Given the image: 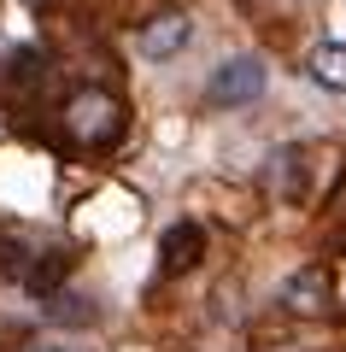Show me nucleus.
Wrapping results in <instances>:
<instances>
[{
	"label": "nucleus",
	"instance_id": "3",
	"mask_svg": "<svg viewBox=\"0 0 346 352\" xmlns=\"http://www.w3.org/2000/svg\"><path fill=\"white\" fill-rule=\"evenodd\" d=\"M282 305H288V311H299V317H329V311H334V282H329V270H323V264H305L299 276H288V282H282Z\"/></svg>",
	"mask_w": 346,
	"mask_h": 352
},
{
	"label": "nucleus",
	"instance_id": "7",
	"mask_svg": "<svg viewBox=\"0 0 346 352\" xmlns=\"http://www.w3.org/2000/svg\"><path fill=\"white\" fill-rule=\"evenodd\" d=\"M305 71H311V82H317V88L346 94V41H323V47H311Z\"/></svg>",
	"mask_w": 346,
	"mask_h": 352
},
{
	"label": "nucleus",
	"instance_id": "8",
	"mask_svg": "<svg viewBox=\"0 0 346 352\" xmlns=\"http://www.w3.org/2000/svg\"><path fill=\"white\" fill-rule=\"evenodd\" d=\"M36 352H65V346H36Z\"/></svg>",
	"mask_w": 346,
	"mask_h": 352
},
{
	"label": "nucleus",
	"instance_id": "5",
	"mask_svg": "<svg viewBox=\"0 0 346 352\" xmlns=\"http://www.w3.org/2000/svg\"><path fill=\"white\" fill-rule=\"evenodd\" d=\"M188 36H194L188 12H159L153 24H141V53H147V59H171V53L188 47Z\"/></svg>",
	"mask_w": 346,
	"mask_h": 352
},
{
	"label": "nucleus",
	"instance_id": "2",
	"mask_svg": "<svg viewBox=\"0 0 346 352\" xmlns=\"http://www.w3.org/2000/svg\"><path fill=\"white\" fill-rule=\"evenodd\" d=\"M264 59H252V53H235V59H223L217 71H211L206 82V106H217V112H229V106H252L264 94Z\"/></svg>",
	"mask_w": 346,
	"mask_h": 352
},
{
	"label": "nucleus",
	"instance_id": "6",
	"mask_svg": "<svg viewBox=\"0 0 346 352\" xmlns=\"http://www.w3.org/2000/svg\"><path fill=\"white\" fill-rule=\"evenodd\" d=\"M71 264H76L71 247H47V252H36V258L24 264V288L41 294V300H53V294H59V282L71 276Z\"/></svg>",
	"mask_w": 346,
	"mask_h": 352
},
{
	"label": "nucleus",
	"instance_id": "1",
	"mask_svg": "<svg viewBox=\"0 0 346 352\" xmlns=\"http://www.w3.org/2000/svg\"><path fill=\"white\" fill-rule=\"evenodd\" d=\"M59 124H65V141L71 147H83V153H106V147H118L124 141V129H129V106L111 94V88H76L71 100H65V112H59Z\"/></svg>",
	"mask_w": 346,
	"mask_h": 352
},
{
	"label": "nucleus",
	"instance_id": "4",
	"mask_svg": "<svg viewBox=\"0 0 346 352\" xmlns=\"http://www.w3.org/2000/svg\"><path fill=\"white\" fill-rule=\"evenodd\" d=\"M199 258H206V229L199 223H171L159 235V270L164 276H188Z\"/></svg>",
	"mask_w": 346,
	"mask_h": 352
}]
</instances>
